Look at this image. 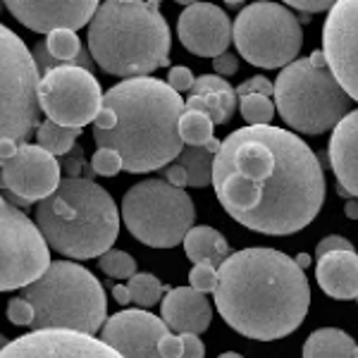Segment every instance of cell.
Here are the masks:
<instances>
[{"mask_svg":"<svg viewBox=\"0 0 358 358\" xmlns=\"http://www.w3.org/2000/svg\"><path fill=\"white\" fill-rule=\"evenodd\" d=\"M194 74L189 67H172L170 74H167V84L177 91V94H184V91H192L194 86Z\"/></svg>","mask_w":358,"mask_h":358,"instance_id":"37","label":"cell"},{"mask_svg":"<svg viewBox=\"0 0 358 358\" xmlns=\"http://www.w3.org/2000/svg\"><path fill=\"white\" fill-rule=\"evenodd\" d=\"M172 36L158 3L108 0L89 24V50L103 72L115 77H148L170 65Z\"/></svg>","mask_w":358,"mask_h":358,"instance_id":"4","label":"cell"},{"mask_svg":"<svg viewBox=\"0 0 358 358\" xmlns=\"http://www.w3.org/2000/svg\"><path fill=\"white\" fill-rule=\"evenodd\" d=\"M48 53L53 55L57 67L65 65H77V57L82 55V41H79L77 31H53L45 38Z\"/></svg>","mask_w":358,"mask_h":358,"instance_id":"28","label":"cell"},{"mask_svg":"<svg viewBox=\"0 0 358 358\" xmlns=\"http://www.w3.org/2000/svg\"><path fill=\"white\" fill-rule=\"evenodd\" d=\"M184 253L194 265L199 263H210L215 268L229 258V244L227 239L213 227H206V224H199V227H192L184 236Z\"/></svg>","mask_w":358,"mask_h":358,"instance_id":"23","label":"cell"},{"mask_svg":"<svg viewBox=\"0 0 358 358\" xmlns=\"http://www.w3.org/2000/svg\"><path fill=\"white\" fill-rule=\"evenodd\" d=\"M8 344H10V339H8V337H3V334H0V351H3Z\"/></svg>","mask_w":358,"mask_h":358,"instance_id":"50","label":"cell"},{"mask_svg":"<svg viewBox=\"0 0 358 358\" xmlns=\"http://www.w3.org/2000/svg\"><path fill=\"white\" fill-rule=\"evenodd\" d=\"M36 227L45 244L62 256L86 261L110 251L120 234V210L94 179H62L36 206Z\"/></svg>","mask_w":358,"mask_h":358,"instance_id":"5","label":"cell"},{"mask_svg":"<svg viewBox=\"0 0 358 358\" xmlns=\"http://www.w3.org/2000/svg\"><path fill=\"white\" fill-rule=\"evenodd\" d=\"M127 289H129V299H131V301H134L136 306H141V308H148V306H155V303L160 301L165 287H163V282H160L155 275L136 273L129 280Z\"/></svg>","mask_w":358,"mask_h":358,"instance_id":"29","label":"cell"},{"mask_svg":"<svg viewBox=\"0 0 358 358\" xmlns=\"http://www.w3.org/2000/svg\"><path fill=\"white\" fill-rule=\"evenodd\" d=\"M294 263H296L299 265V268H308V265H310V256H306V253H299V256L296 258H294Z\"/></svg>","mask_w":358,"mask_h":358,"instance_id":"48","label":"cell"},{"mask_svg":"<svg viewBox=\"0 0 358 358\" xmlns=\"http://www.w3.org/2000/svg\"><path fill=\"white\" fill-rule=\"evenodd\" d=\"M189 282H192V289L208 294L215 292L217 287V268L210 263H199L194 265V270L189 273Z\"/></svg>","mask_w":358,"mask_h":358,"instance_id":"33","label":"cell"},{"mask_svg":"<svg viewBox=\"0 0 358 358\" xmlns=\"http://www.w3.org/2000/svg\"><path fill=\"white\" fill-rule=\"evenodd\" d=\"M179 339H182V354H179V358H203L206 349L201 344L199 334H179Z\"/></svg>","mask_w":358,"mask_h":358,"instance_id":"41","label":"cell"},{"mask_svg":"<svg viewBox=\"0 0 358 358\" xmlns=\"http://www.w3.org/2000/svg\"><path fill=\"white\" fill-rule=\"evenodd\" d=\"M8 317H10V322H15V325L31 327V322H34V308H31V303H29L27 299H22V296L10 299V303H8Z\"/></svg>","mask_w":358,"mask_h":358,"instance_id":"36","label":"cell"},{"mask_svg":"<svg viewBox=\"0 0 358 358\" xmlns=\"http://www.w3.org/2000/svg\"><path fill=\"white\" fill-rule=\"evenodd\" d=\"M91 167H94V172L101 177H115L122 170V158H120L117 151H113V148H98L94 153V158H91Z\"/></svg>","mask_w":358,"mask_h":358,"instance_id":"32","label":"cell"},{"mask_svg":"<svg viewBox=\"0 0 358 358\" xmlns=\"http://www.w3.org/2000/svg\"><path fill=\"white\" fill-rule=\"evenodd\" d=\"M215 308L232 330L258 342H275L306 320L308 277L282 251L253 246L217 268Z\"/></svg>","mask_w":358,"mask_h":358,"instance_id":"2","label":"cell"},{"mask_svg":"<svg viewBox=\"0 0 358 358\" xmlns=\"http://www.w3.org/2000/svg\"><path fill=\"white\" fill-rule=\"evenodd\" d=\"M38 82L34 53L13 29L0 24V167L41 127Z\"/></svg>","mask_w":358,"mask_h":358,"instance_id":"8","label":"cell"},{"mask_svg":"<svg viewBox=\"0 0 358 358\" xmlns=\"http://www.w3.org/2000/svg\"><path fill=\"white\" fill-rule=\"evenodd\" d=\"M303 358H358V344L337 327H322L306 339Z\"/></svg>","mask_w":358,"mask_h":358,"instance_id":"25","label":"cell"},{"mask_svg":"<svg viewBox=\"0 0 358 358\" xmlns=\"http://www.w3.org/2000/svg\"><path fill=\"white\" fill-rule=\"evenodd\" d=\"M170 332L163 317H155L143 308L122 310L103 325L101 339L113 346L122 358H163L160 339Z\"/></svg>","mask_w":358,"mask_h":358,"instance_id":"16","label":"cell"},{"mask_svg":"<svg viewBox=\"0 0 358 358\" xmlns=\"http://www.w3.org/2000/svg\"><path fill=\"white\" fill-rule=\"evenodd\" d=\"M239 110H241V117L248 122V127H268L270 120L275 117V103L270 101L268 96L253 94V96L241 98Z\"/></svg>","mask_w":358,"mask_h":358,"instance_id":"30","label":"cell"},{"mask_svg":"<svg viewBox=\"0 0 358 358\" xmlns=\"http://www.w3.org/2000/svg\"><path fill=\"white\" fill-rule=\"evenodd\" d=\"M38 103L50 122L82 129L96 122L103 108V91L94 72L77 65L55 67L38 82Z\"/></svg>","mask_w":358,"mask_h":358,"instance_id":"12","label":"cell"},{"mask_svg":"<svg viewBox=\"0 0 358 358\" xmlns=\"http://www.w3.org/2000/svg\"><path fill=\"white\" fill-rule=\"evenodd\" d=\"M322 53L342 89L351 101H358V0L334 3L327 13Z\"/></svg>","mask_w":358,"mask_h":358,"instance_id":"13","label":"cell"},{"mask_svg":"<svg viewBox=\"0 0 358 358\" xmlns=\"http://www.w3.org/2000/svg\"><path fill=\"white\" fill-rule=\"evenodd\" d=\"M234 94H236V98L253 96V94H261V96L273 98L275 96V84L270 82V79H265V77L258 74V77H251V79H246V82H241L234 89Z\"/></svg>","mask_w":358,"mask_h":358,"instance_id":"35","label":"cell"},{"mask_svg":"<svg viewBox=\"0 0 358 358\" xmlns=\"http://www.w3.org/2000/svg\"><path fill=\"white\" fill-rule=\"evenodd\" d=\"M103 106L117 115V124L108 131L94 129V141L98 148L117 151L122 170L153 172L182 153L184 98L163 79H124L103 94Z\"/></svg>","mask_w":358,"mask_h":358,"instance_id":"3","label":"cell"},{"mask_svg":"<svg viewBox=\"0 0 358 358\" xmlns=\"http://www.w3.org/2000/svg\"><path fill=\"white\" fill-rule=\"evenodd\" d=\"M217 358H244L241 354H234V351H227V354H220Z\"/></svg>","mask_w":358,"mask_h":358,"instance_id":"49","label":"cell"},{"mask_svg":"<svg viewBox=\"0 0 358 358\" xmlns=\"http://www.w3.org/2000/svg\"><path fill=\"white\" fill-rule=\"evenodd\" d=\"M344 213L351 217V220H358V199H349V201H346Z\"/></svg>","mask_w":358,"mask_h":358,"instance_id":"46","label":"cell"},{"mask_svg":"<svg viewBox=\"0 0 358 358\" xmlns=\"http://www.w3.org/2000/svg\"><path fill=\"white\" fill-rule=\"evenodd\" d=\"M113 299H115V301H117L120 306H127V303L131 301V299H129V289H127L124 285H115V287H113Z\"/></svg>","mask_w":358,"mask_h":358,"instance_id":"45","label":"cell"},{"mask_svg":"<svg viewBox=\"0 0 358 358\" xmlns=\"http://www.w3.org/2000/svg\"><path fill=\"white\" fill-rule=\"evenodd\" d=\"M182 354V339L179 334H172L167 332L163 339H160V356L163 358H179Z\"/></svg>","mask_w":358,"mask_h":358,"instance_id":"43","label":"cell"},{"mask_svg":"<svg viewBox=\"0 0 358 358\" xmlns=\"http://www.w3.org/2000/svg\"><path fill=\"white\" fill-rule=\"evenodd\" d=\"M356 301H358V299H356Z\"/></svg>","mask_w":358,"mask_h":358,"instance_id":"53","label":"cell"},{"mask_svg":"<svg viewBox=\"0 0 358 358\" xmlns=\"http://www.w3.org/2000/svg\"><path fill=\"white\" fill-rule=\"evenodd\" d=\"M184 110L203 113L213 124H224L236 110V94L227 79L217 74H201L192 86V96L184 101Z\"/></svg>","mask_w":358,"mask_h":358,"instance_id":"21","label":"cell"},{"mask_svg":"<svg viewBox=\"0 0 358 358\" xmlns=\"http://www.w3.org/2000/svg\"><path fill=\"white\" fill-rule=\"evenodd\" d=\"M62 167L55 155L43 151L41 146L24 143L17 148L15 158L8 160L0 170V189L22 196L29 203L48 199L60 187Z\"/></svg>","mask_w":358,"mask_h":358,"instance_id":"14","label":"cell"},{"mask_svg":"<svg viewBox=\"0 0 358 358\" xmlns=\"http://www.w3.org/2000/svg\"><path fill=\"white\" fill-rule=\"evenodd\" d=\"M179 41L199 57H220L232 41V22L213 3H189L177 22Z\"/></svg>","mask_w":358,"mask_h":358,"instance_id":"17","label":"cell"},{"mask_svg":"<svg viewBox=\"0 0 358 358\" xmlns=\"http://www.w3.org/2000/svg\"><path fill=\"white\" fill-rule=\"evenodd\" d=\"M50 265L43 234L0 194V292L24 289Z\"/></svg>","mask_w":358,"mask_h":358,"instance_id":"11","label":"cell"},{"mask_svg":"<svg viewBox=\"0 0 358 358\" xmlns=\"http://www.w3.org/2000/svg\"><path fill=\"white\" fill-rule=\"evenodd\" d=\"M98 268L108 277H115V280H131L136 275V261L127 251H117V248L103 253L98 258Z\"/></svg>","mask_w":358,"mask_h":358,"instance_id":"31","label":"cell"},{"mask_svg":"<svg viewBox=\"0 0 358 358\" xmlns=\"http://www.w3.org/2000/svg\"><path fill=\"white\" fill-rule=\"evenodd\" d=\"M62 170L67 172L69 175V179H79V172H86V179H91L96 175L94 172V167H91L89 163H86V158H84V148L79 146H74L72 151H69L67 155H65V160H62Z\"/></svg>","mask_w":358,"mask_h":358,"instance_id":"34","label":"cell"},{"mask_svg":"<svg viewBox=\"0 0 358 358\" xmlns=\"http://www.w3.org/2000/svg\"><path fill=\"white\" fill-rule=\"evenodd\" d=\"M315 277L320 289L332 299H358V253L332 251L317 258Z\"/></svg>","mask_w":358,"mask_h":358,"instance_id":"22","label":"cell"},{"mask_svg":"<svg viewBox=\"0 0 358 358\" xmlns=\"http://www.w3.org/2000/svg\"><path fill=\"white\" fill-rule=\"evenodd\" d=\"M34 62H36L38 74H41V77H43V74H48L50 69L57 67V62L53 60V55L48 53V45H45V41L34 45Z\"/></svg>","mask_w":358,"mask_h":358,"instance_id":"40","label":"cell"},{"mask_svg":"<svg viewBox=\"0 0 358 358\" xmlns=\"http://www.w3.org/2000/svg\"><path fill=\"white\" fill-rule=\"evenodd\" d=\"M3 10H5V5H3V3H0V13H3Z\"/></svg>","mask_w":358,"mask_h":358,"instance_id":"52","label":"cell"},{"mask_svg":"<svg viewBox=\"0 0 358 358\" xmlns=\"http://www.w3.org/2000/svg\"><path fill=\"white\" fill-rule=\"evenodd\" d=\"M289 8L294 10H301L306 15H313V13H330L334 8L332 0H287Z\"/></svg>","mask_w":358,"mask_h":358,"instance_id":"39","label":"cell"},{"mask_svg":"<svg viewBox=\"0 0 358 358\" xmlns=\"http://www.w3.org/2000/svg\"><path fill=\"white\" fill-rule=\"evenodd\" d=\"M217 201L239 224L270 236L301 232L325 201V175L301 136L280 127H241L213 165Z\"/></svg>","mask_w":358,"mask_h":358,"instance_id":"1","label":"cell"},{"mask_svg":"<svg viewBox=\"0 0 358 358\" xmlns=\"http://www.w3.org/2000/svg\"><path fill=\"white\" fill-rule=\"evenodd\" d=\"M239 55L263 69H285L301 53L303 31L299 17L280 3H251L239 10L232 27Z\"/></svg>","mask_w":358,"mask_h":358,"instance_id":"10","label":"cell"},{"mask_svg":"<svg viewBox=\"0 0 358 358\" xmlns=\"http://www.w3.org/2000/svg\"><path fill=\"white\" fill-rule=\"evenodd\" d=\"M165 325L175 334H203L210 327L213 308L206 294L192 287H175L160 303Z\"/></svg>","mask_w":358,"mask_h":358,"instance_id":"19","label":"cell"},{"mask_svg":"<svg viewBox=\"0 0 358 358\" xmlns=\"http://www.w3.org/2000/svg\"><path fill=\"white\" fill-rule=\"evenodd\" d=\"M3 196H5V199H8L13 206H17V208H29V206H31V203H29V201H24V199H22V196H17V194H13V192H5Z\"/></svg>","mask_w":358,"mask_h":358,"instance_id":"47","label":"cell"},{"mask_svg":"<svg viewBox=\"0 0 358 358\" xmlns=\"http://www.w3.org/2000/svg\"><path fill=\"white\" fill-rule=\"evenodd\" d=\"M222 141H213L208 146H184L182 153L177 155L175 163L179 165V170L184 172L187 179V187H208L213 184V165H215V155L220 151Z\"/></svg>","mask_w":358,"mask_h":358,"instance_id":"24","label":"cell"},{"mask_svg":"<svg viewBox=\"0 0 358 358\" xmlns=\"http://www.w3.org/2000/svg\"><path fill=\"white\" fill-rule=\"evenodd\" d=\"M213 120L203 113L184 110L182 120H179V136H182L184 146H208L215 141L213 136Z\"/></svg>","mask_w":358,"mask_h":358,"instance_id":"27","label":"cell"},{"mask_svg":"<svg viewBox=\"0 0 358 358\" xmlns=\"http://www.w3.org/2000/svg\"><path fill=\"white\" fill-rule=\"evenodd\" d=\"M77 136H82V129H69V127H60L55 122H41L36 129L38 146L50 155H67L77 146Z\"/></svg>","mask_w":358,"mask_h":358,"instance_id":"26","label":"cell"},{"mask_svg":"<svg viewBox=\"0 0 358 358\" xmlns=\"http://www.w3.org/2000/svg\"><path fill=\"white\" fill-rule=\"evenodd\" d=\"M0 358H122L113 346L72 330H34L13 339Z\"/></svg>","mask_w":358,"mask_h":358,"instance_id":"15","label":"cell"},{"mask_svg":"<svg viewBox=\"0 0 358 358\" xmlns=\"http://www.w3.org/2000/svg\"><path fill=\"white\" fill-rule=\"evenodd\" d=\"M332 251H354V244L339 234H330V236H325V239H322L315 248L317 258L325 256V253H332Z\"/></svg>","mask_w":358,"mask_h":358,"instance_id":"38","label":"cell"},{"mask_svg":"<svg viewBox=\"0 0 358 358\" xmlns=\"http://www.w3.org/2000/svg\"><path fill=\"white\" fill-rule=\"evenodd\" d=\"M117 124V115H115L110 108H106L103 106L101 108V113H98V117H96V122H94V129L98 131H108V129H113V127Z\"/></svg>","mask_w":358,"mask_h":358,"instance_id":"44","label":"cell"},{"mask_svg":"<svg viewBox=\"0 0 358 358\" xmlns=\"http://www.w3.org/2000/svg\"><path fill=\"white\" fill-rule=\"evenodd\" d=\"M5 10L22 22L27 29L38 34L53 31H77L94 20L98 3L82 0V3H45V0H8Z\"/></svg>","mask_w":358,"mask_h":358,"instance_id":"18","label":"cell"},{"mask_svg":"<svg viewBox=\"0 0 358 358\" xmlns=\"http://www.w3.org/2000/svg\"><path fill=\"white\" fill-rule=\"evenodd\" d=\"M327 160L339 187L358 199V110H351L334 127Z\"/></svg>","mask_w":358,"mask_h":358,"instance_id":"20","label":"cell"},{"mask_svg":"<svg viewBox=\"0 0 358 358\" xmlns=\"http://www.w3.org/2000/svg\"><path fill=\"white\" fill-rule=\"evenodd\" d=\"M213 67H215V74L217 77H232L236 74V69H239V60H236L234 53H222L220 57H215L213 60Z\"/></svg>","mask_w":358,"mask_h":358,"instance_id":"42","label":"cell"},{"mask_svg":"<svg viewBox=\"0 0 358 358\" xmlns=\"http://www.w3.org/2000/svg\"><path fill=\"white\" fill-rule=\"evenodd\" d=\"M34 308V330L94 334L106 325V292L82 265L55 261L36 282L20 292Z\"/></svg>","mask_w":358,"mask_h":358,"instance_id":"6","label":"cell"},{"mask_svg":"<svg viewBox=\"0 0 358 358\" xmlns=\"http://www.w3.org/2000/svg\"><path fill=\"white\" fill-rule=\"evenodd\" d=\"M122 220L134 239L153 248H175L194 227L196 208L184 189L165 179H143L122 199Z\"/></svg>","mask_w":358,"mask_h":358,"instance_id":"9","label":"cell"},{"mask_svg":"<svg viewBox=\"0 0 358 358\" xmlns=\"http://www.w3.org/2000/svg\"><path fill=\"white\" fill-rule=\"evenodd\" d=\"M273 98L282 120L301 134L334 129L351 113L354 103L327 67L322 50H313L282 69Z\"/></svg>","mask_w":358,"mask_h":358,"instance_id":"7","label":"cell"},{"mask_svg":"<svg viewBox=\"0 0 358 358\" xmlns=\"http://www.w3.org/2000/svg\"><path fill=\"white\" fill-rule=\"evenodd\" d=\"M299 22H301V24H306V22H310V15H306V13H303V15H301V20H299Z\"/></svg>","mask_w":358,"mask_h":358,"instance_id":"51","label":"cell"}]
</instances>
